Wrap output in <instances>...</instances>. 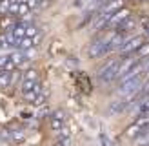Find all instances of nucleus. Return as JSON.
<instances>
[{
	"label": "nucleus",
	"mask_w": 149,
	"mask_h": 146,
	"mask_svg": "<svg viewBox=\"0 0 149 146\" xmlns=\"http://www.w3.org/2000/svg\"><path fill=\"white\" fill-rule=\"evenodd\" d=\"M120 60H122V57H120V58H111V60H107V62L98 69L96 77H98L100 82H111V80H116V69H118V64H120Z\"/></svg>",
	"instance_id": "f257e3e1"
},
{
	"label": "nucleus",
	"mask_w": 149,
	"mask_h": 146,
	"mask_svg": "<svg viewBox=\"0 0 149 146\" xmlns=\"http://www.w3.org/2000/svg\"><path fill=\"white\" fill-rule=\"evenodd\" d=\"M124 57H125V58H122V60H120V64H118V69H116V80H122V79L138 64V60H140V58H138L135 53L124 55Z\"/></svg>",
	"instance_id": "f03ea898"
},
{
	"label": "nucleus",
	"mask_w": 149,
	"mask_h": 146,
	"mask_svg": "<svg viewBox=\"0 0 149 146\" xmlns=\"http://www.w3.org/2000/svg\"><path fill=\"white\" fill-rule=\"evenodd\" d=\"M144 42H146V36H144V35H136V36H131V39H125L124 44L120 46V49H118V51H120V57L135 53V51L142 46Z\"/></svg>",
	"instance_id": "7ed1b4c3"
},
{
	"label": "nucleus",
	"mask_w": 149,
	"mask_h": 146,
	"mask_svg": "<svg viewBox=\"0 0 149 146\" xmlns=\"http://www.w3.org/2000/svg\"><path fill=\"white\" fill-rule=\"evenodd\" d=\"M129 17H131V9H127V7H120V9H116V11L109 17L106 27H113V29H116L125 18H129Z\"/></svg>",
	"instance_id": "20e7f679"
},
{
	"label": "nucleus",
	"mask_w": 149,
	"mask_h": 146,
	"mask_svg": "<svg viewBox=\"0 0 149 146\" xmlns=\"http://www.w3.org/2000/svg\"><path fill=\"white\" fill-rule=\"evenodd\" d=\"M129 106V102H125V100H113L109 104V108H107V113H111V115H116V113H120V112H124L125 108Z\"/></svg>",
	"instance_id": "39448f33"
},
{
	"label": "nucleus",
	"mask_w": 149,
	"mask_h": 146,
	"mask_svg": "<svg viewBox=\"0 0 149 146\" xmlns=\"http://www.w3.org/2000/svg\"><path fill=\"white\" fill-rule=\"evenodd\" d=\"M40 91H42V86H40V82H36V84L31 88V90L22 91V97H24L27 102H33V100H35V97H36V95H38Z\"/></svg>",
	"instance_id": "423d86ee"
},
{
	"label": "nucleus",
	"mask_w": 149,
	"mask_h": 146,
	"mask_svg": "<svg viewBox=\"0 0 149 146\" xmlns=\"http://www.w3.org/2000/svg\"><path fill=\"white\" fill-rule=\"evenodd\" d=\"M9 58L13 60V64L17 66V68H20L22 64H26V62H27V58H26V55H24V51H20V49L13 51V53L9 55Z\"/></svg>",
	"instance_id": "0eeeda50"
},
{
	"label": "nucleus",
	"mask_w": 149,
	"mask_h": 146,
	"mask_svg": "<svg viewBox=\"0 0 149 146\" xmlns=\"http://www.w3.org/2000/svg\"><path fill=\"white\" fill-rule=\"evenodd\" d=\"M133 142H135V146H147L149 144V128L144 130L142 133H138L135 139H133Z\"/></svg>",
	"instance_id": "6e6552de"
},
{
	"label": "nucleus",
	"mask_w": 149,
	"mask_h": 146,
	"mask_svg": "<svg viewBox=\"0 0 149 146\" xmlns=\"http://www.w3.org/2000/svg\"><path fill=\"white\" fill-rule=\"evenodd\" d=\"M15 48L20 49V51H24V49H29V48H35V44H33V39H31V36H22V39L15 44Z\"/></svg>",
	"instance_id": "1a4fd4ad"
},
{
	"label": "nucleus",
	"mask_w": 149,
	"mask_h": 146,
	"mask_svg": "<svg viewBox=\"0 0 149 146\" xmlns=\"http://www.w3.org/2000/svg\"><path fill=\"white\" fill-rule=\"evenodd\" d=\"M11 84V71L2 69L0 71V88H7Z\"/></svg>",
	"instance_id": "9d476101"
},
{
	"label": "nucleus",
	"mask_w": 149,
	"mask_h": 146,
	"mask_svg": "<svg viewBox=\"0 0 149 146\" xmlns=\"http://www.w3.org/2000/svg\"><path fill=\"white\" fill-rule=\"evenodd\" d=\"M47 95H49V90H42V91L35 97L33 104H35V106H44V102L47 100Z\"/></svg>",
	"instance_id": "9b49d317"
},
{
	"label": "nucleus",
	"mask_w": 149,
	"mask_h": 146,
	"mask_svg": "<svg viewBox=\"0 0 149 146\" xmlns=\"http://www.w3.org/2000/svg\"><path fill=\"white\" fill-rule=\"evenodd\" d=\"M49 126H51V130L58 131V130L64 126V119H58V117H49Z\"/></svg>",
	"instance_id": "f8f14e48"
},
{
	"label": "nucleus",
	"mask_w": 149,
	"mask_h": 146,
	"mask_svg": "<svg viewBox=\"0 0 149 146\" xmlns=\"http://www.w3.org/2000/svg\"><path fill=\"white\" fill-rule=\"evenodd\" d=\"M69 137H71V133H69V130L68 128H60V130H58V141H62L64 144H68L69 142Z\"/></svg>",
	"instance_id": "ddd939ff"
},
{
	"label": "nucleus",
	"mask_w": 149,
	"mask_h": 146,
	"mask_svg": "<svg viewBox=\"0 0 149 146\" xmlns=\"http://www.w3.org/2000/svg\"><path fill=\"white\" fill-rule=\"evenodd\" d=\"M135 55H136L138 58H144V57H147V55H149V42H144L142 46H140V48L135 51Z\"/></svg>",
	"instance_id": "4468645a"
},
{
	"label": "nucleus",
	"mask_w": 149,
	"mask_h": 146,
	"mask_svg": "<svg viewBox=\"0 0 149 146\" xmlns=\"http://www.w3.org/2000/svg\"><path fill=\"white\" fill-rule=\"evenodd\" d=\"M13 24H15V22H13V18H11V15H7V17H6V18H2V22H0V26H2L4 31L11 29V27H13Z\"/></svg>",
	"instance_id": "2eb2a0df"
},
{
	"label": "nucleus",
	"mask_w": 149,
	"mask_h": 146,
	"mask_svg": "<svg viewBox=\"0 0 149 146\" xmlns=\"http://www.w3.org/2000/svg\"><path fill=\"white\" fill-rule=\"evenodd\" d=\"M138 133H142V130H140V128L136 126V124H133V126H129V128H127V131H125V135H127V137H133V139H135Z\"/></svg>",
	"instance_id": "dca6fc26"
},
{
	"label": "nucleus",
	"mask_w": 149,
	"mask_h": 146,
	"mask_svg": "<svg viewBox=\"0 0 149 146\" xmlns=\"http://www.w3.org/2000/svg\"><path fill=\"white\" fill-rule=\"evenodd\" d=\"M24 80H38V73H36V69H27L24 73Z\"/></svg>",
	"instance_id": "f3484780"
},
{
	"label": "nucleus",
	"mask_w": 149,
	"mask_h": 146,
	"mask_svg": "<svg viewBox=\"0 0 149 146\" xmlns=\"http://www.w3.org/2000/svg\"><path fill=\"white\" fill-rule=\"evenodd\" d=\"M38 82V80H22V86H20V91H27V90H31V88Z\"/></svg>",
	"instance_id": "a211bd4d"
},
{
	"label": "nucleus",
	"mask_w": 149,
	"mask_h": 146,
	"mask_svg": "<svg viewBox=\"0 0 149 146\" xmlns=\"http://www.w3.org/2000/svg\"><path fill=\"white\" fill-rule=\"evenodd\" d=\"M27 11H29V6H27L26 2H20V4H18V11H17V15H18V17H26Z\"/></svg>",
	"instance_id": "6ab92c4d"
},
{
	"label": "nucleus",
	"mask_w": 149,
	"mask_h": 146,
	"mask_svg": "<svg viewBox=\"0 0 149 146\" xmlns=\"http://www.w3.org/2000/svg\"><path fill=\"white\" fill-rule=\"evenodd\" d=\"M9 4H11V0H0V15H7Z\"/></svg>",
	"instance_id": "aec40b11"
},
{
	"label": "nucleus",
	"mask_w": 149,
	"mask_h": 146,
	"mask_svg": "<svg viewBox=\"0 0 149 146\" xmlns=\"http://www.w3.org/2000/svg\"><path fill=\"white\" fill-rule=\"evenodd\" d=\"M11 139H15V141H24V133H22V130H13L9 131Z\"/></svg>",
	"instance_id": "412c9836"
},
{
	"label": "nucleus",
	"mask_w": 149,
	"mask_h": 146,
	"mask_svg": "<svg viewBox=\"0 0 149 146\" xmlns=\"http://www.w3.org/2000/svg\"><path fill=\"white\" fill-rule=\"evenodd\" d=\"M24 2L29 6V9H33V7H38L44 4V0H24Z\"/></svg>",
	"instance_id": "4be33fe9"
},
{
	"label": "nucleus",
	"mask_w": 149,
	"mask_h": 146,
	"mask_svg": "<svg viewBox=\"0 0 149 146\" xmlns=\"http://www.w3.org/2000/svg\"><path fill=\"white\" fill-rule=\"evenodd\" d=\"M7 58H9V55H0V69H4V66L7 62Z\"/></svg>",
	"instance_id": "5701e85b"
},
{
	"label": "nucleus",
	"mask_w": 149,
	"mask_h": 146,
	"mask_svg": "<svg viewBox=\"0 0 149 146\" xmlns=\"http://www.w3.org/2000/svg\"><path fill=\"white\" fill-rule=\"evenodd\" d=\"M144 33H146V36H149V20L146 22V26H144Z\"/></svg>",
	"instance_id": "b1692460"
},
{
	"label": "nucleus",
	"mask_w": 149,
	"mask_h": 146,
	"mask_svg": "<svg viewBox=\"0 0 149 146\" xmlns=\"http://www.w3.org/2000/svg\"><path fill=\"white\" fill-rule=\"evenodd\" d=\"M53 146H65V144H64V142H62V141H58V142H55V144H53Z\"/></svg>",
	"instance_id": "393cba45"
},
{
	"label": "nucleus",
	"mask_w": 149,
	"mask_h": 146,
	"mask_svg": "<svg viewBox=\"0 0 149 146\" xmlns=\"http://www.w3.org/2000/svg\"><path fill=\"white\" fill-rule=\"evenodd\" d=\"M133 2H147V0H133Z\"/></svg>",
	"instance_id": "a878e982"
},
{
	"label": "nucleus",
	"mask_w": 149,
	"mask_h": 146,
	"mask_svg": "<svg viewBox=\"0 0 149 146\" xmlns=\"http://www.w3.org/2000/svg\"><path fill=\"white\" fill-rule=\"evenodd\" d=\"M4 49V46H2V42H0V51H2Z\"/></svg>",
	"instance_id": "bb28decb"
}]
</instances>
